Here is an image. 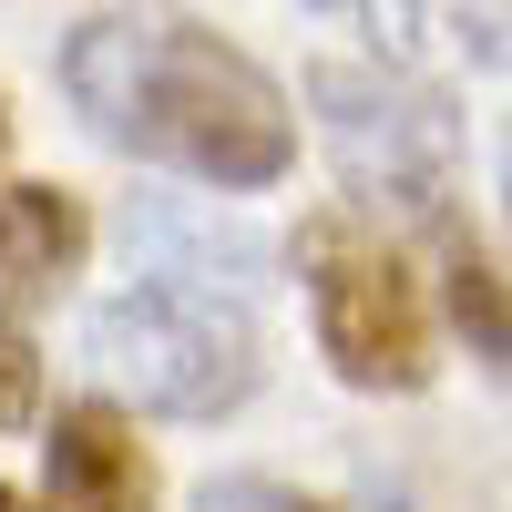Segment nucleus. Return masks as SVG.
<instances>
[{
  "instance_id": "obj_1",
  "label": "nucleus",
  "mask_w": 512,
  "mask_h": 512,
  "mask_svg": "<svg viewBox=\"0 0 512 512\" xmlns=\"http://www.w3.org/2000/svg\"><path fill=\"white\" fill-rule=\"evenodd\" d=\"M62 93L113 154L164 164L205 195H256L297 164L277 72L175 11H93L62 31Z\"/></svg>"
},
{
  "instance_id": "obj_2",
  "label": "nucleus",
  "mask_w": 512,
  "mask_h": 512,
  "mask_svg": "<svg viewBox=\"0 0 512 512\" xmlns=\"http://www.w3.org/2000/svg\"><path fill=\"white\" fill-rule=\"evenodd\" d=\"M297 287H308V328L318 359L349 390H420L441 369V328H431V287H420L410 246L359 216V205H318L297 226Z\"/></svg>"
},
{
  "instance_id": "obj_3",
  "label": "nucleus",
  "mask_w": 512,
  "mask_h": 512,
  "mask_svg": "<svg viewBox=\"0 0 512 512\" xmlns=\"http://www.w3.org/2000/svg\"><path fill=\"white\" fill-rule=\"evenodd\" d=\"M93 379L113 400H134L154 420H226L256 390V318L236 297H195V287H113L93 328Z\"/></svg>"
},
{
  "instance_id": "obj_4",
  "label": "nucleus",
  "mask_w": 512,
  "mask_h": 512,
  "mask_svg": "<svg viewBox=\"0 0 512 512\" xmlns=\"http://www.w3.org/2000/svg\"><path fill=\"white\" fill-rule=\"evenodd\" d=\"M308 103H318V134L349 175V205L359 216H441V195L461 175V123H451V93L410 72H359V62H318L308 72Z\"/></svg>"
},
{
  "instance_id": "obj_5",
  "label": "nucleus",
  "mask_w": 512,
  "mask_h": 512,
  "mask_svg": "<svg viewBox=\"0 0 512 512\" xmlns=\"http://www.w3.org/2000/svg\"><path fill=\"white\" fill-rule=\"evenodd\" d=\"M113 236H123V256H134V287H195V297H236V308L277 267L267 226L226 216L216 195H134L113 216Z\"/></svg>"
},
{
  "instance_id": "obj_6",
  "label": "nucleus",
  "mask_w": 512,
  "mask_h": 512,
  "mask_svg": "<svg viewBox=\"0 0 512 512\" xmlns=\"http://www.w3.org/2000/svg\"><path fill=\"white\" fill-rule=\"evenodd\" d=\"M41 512H154V461L113 400H72L41 431Z\"/></svg>"
},
{
  "instance_id": "obj_7",
  "label": "nucleus",
  "mask_w": 512,
  "mask_h": 512,
  "mask_svg": "<svg viewBox=\"0 0 512 512\" xmlns=\"http://www.w3.org/2000/svg\"><path fill=\"white\" fill-rule=\"evenodd\" d=\"M93 256V216L72 185H0V318H31Z\"/></svg>"
},
{
  "instance_id": "obj_8",
  "label": "nucleus",
  "mask_w": 512,
  "mask_h": 512,
  "mask_svg": "<svg viewBox=\"0 0 512 512\" xmlns=\"http://www.w3.org/2000/svg\"><path fill=\"white\" fill-rule=\"evenodd\" d=\"M441 297H451V318H461V338H472L482 359H512V287L472 256V236L441 246Z\"/></svg>"
},
{
  "instance_id": "obj_9",
  "label": "nucleus",
  "mask_w": 512,
  "mask_h": 512,
  "mask_svg": "<svg viewBox=\"0 0 512 512\" xmlns=\"http://www.w3.org/2000/svg\"><path fill=\"white\" fill-rule=\"evenodd\" d=\"M195 512H328V502H308L297 482H277V472H216L195 492Z\"/></svg>"
},
{
  "instance_id": "obj_10",
  "label": "nucleus",
  "mask_w": 512,
  "mask_h": 512,
  "mask_svg": "<svg viewBox=\"0 0 512 512\" xmlns=\"http://www.w3.org/2000/svg\"><path fill=\"white\" fill-rule=\"evenodd\" d=\"M441 31H451L472 62H512V11H441Z\"/></svg>"
},
{
  "instance_id": "obj_11",
  "label": "nucleus",
  "mask_w": 512,
  "mask_h": 512,
  "mask_svg": "<svg viewBox=\"0 0 512 512\" xmlns=\"http://www.w3.org/2000/svg\"><path fill=\"white\" fill-rule=\"evenodd\" d=\"M0 512H41V502H31V492H11V482H0Z\"/></svg>"
},
{
  "instance_id": "obj_12",
  "label": "nucleus",
  "mask_w": 512,
  "mask_h": 512,
  "mask_svg": "<svg viewBox=\"0 0 512 512\" xmlns=\"http://www.w3.org/2000/svg\"><path fill=\"white\" fill-rule=\"evenodd\" d=\"M502 205H512V134H502Z\"/></svg>"
},
{
  "instance_id": "obj_13",
  "label": "nucleus",
  "mask_w": 512,
  "mask_h": 512,
  "mask_svg": "<svg viewBox=\"0 0 512 512\" xmlns=\"http://www.w3.org/2000/svg\"><path fill=\"white\" fill-rule=\"evenodd\" d=\"M0 154H11V103H0Z\"/></svg>"
}]
</instances>
